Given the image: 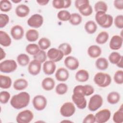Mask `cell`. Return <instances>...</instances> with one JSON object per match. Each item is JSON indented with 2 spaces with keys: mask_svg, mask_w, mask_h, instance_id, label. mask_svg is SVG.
I'll use <instances>...</instances> for the list:
<instances>
[{
  "mask_svg": "<svg viewBox=\"0 0 123 123\" xmlns=\"http://www.w3.org/2000/svg\"><path fill=\"white\" fill-rule=\"evenodd\" d=\"M30 96L26 92H21L13 95L10 100L11 105L14 109L20 110L27 107L30 102Z\"/></svg>",
  "mask_w": 123,
  "mask_h": 123,
  "instance_id": "obj_1",
  "label": "cell"
},
{
  "mask_svg": "<svg viewBox=\"0 0 123 123\" xmlns=\"http://www.w3.org/2000/svg\"><path fill=\"white\" fill-rule=\"evenodd\" d=\"M95 18L97 23L104 28L110 27L113 22V18L111 15L102 11L96 12Z\"/></svg>",
  "mask_w": 123,
  "mask_h": 123,
  "instance_id": "obj_2",
  "label": "cell"
},
{
  "mask_svg": "<svg viewBox=\"0 0 123 123\" xmlns=\"http://www.w3.org/2000/svg\"><path fill=\"white\" fill-rule=\"evenodd\" d=\"M94 82L99 87H106L111 84V78L108 74L98 72L94 77Z\"/></svg>",
  "mask_w": 123,
  "mask_h": 123,
  "instance_id": "obj_3",
  "label": "cell"
},
{
  "mask_svg": "<svg viewBox=\"0 0 123 123\" xmlns=\"http://www.w3.org/2000/svg\"><path fill=\"white\" fill-rule=\"evenodd\" d=\"M17 68L16 62L12 59L6 60L0 63V71L4 73H11L15 71Z\"/></svg>",
  "mask_w": 123,
  "mask_h": 123,
  "instance_id": "obj_4",
  "label": "cell"
},
{
  "mask_svg": "<svg viewBox=\"0 0 123 123\" xmlns=\"http://www.w3.org/2000/svg\"><path fill=\"white\" fill-rule=\"evenodd\" d=\"M72 99L78 109L83 110L86 107L87 101L83 94L78 92H73Z\"/></svg>",
  "mask_w": 123,
  "mask_h": 123,
  "instance_id": "obj_5",
  "label": "cell"
},
{
  "mask_svg": "<svg viewBox=\"0 0 123 123\" xmlns=\"http://www.w3.org/2000/svg\"><path fill=\"white\" fill-rule=\"evenodd\" d=\"M103 104V98L101 95L95 94L89 99L88 109L91 111H95L101 107Z\"/></svg>",
  "mask_w": 123,
  "mask_h": 123,
  "instance_id": "obj_6",
  "label": "cell"
},
{
  "mask_svg": "<svg viewBox=\"0 0 123 123\" xmlns=\"http://www.w3.org/2000/svg\"><path fill=\"white\" fill-rule=\"evenodd\" d=\"M75 111V107L71 102H66L61 106L60 112L64 117H70L74 115Z\"/></svg>",
  "mask_w": 123,
  "mask_h": 123,
  "instance_id": "obj_7",
  "label": "cell"
},
{
  "mask_svg": "<svg viewBox=\"0 0 123 123\" xmlns=\"http://www.w3.org/2000/svg\"><path fill=\"white\" fill-rule=\"evenodd\" d=\"M34 118V114L29 110H25L20 112L16 117L18 123H29Z\"/></svg>",
  "mask_w": 123,
  "mask_h": 123,
  "instance_id": "obj_8",
  "label": "cell"
},
{
  "mask_svg": "<svg viewBox=\"0 0 123 123\" xmlns=\"http://www.w3.org/2000/svg\"><path fill=\"white\" fill-rule=\"evenodd\" d=\"M32 104L34 108L37 111L43 110L47 104V100L43 95H38L35 96L32 100Z\"/></svg>",
  "mask_w": 123,
  "mask_h": 123,
  "instance_id": "obj_9",
  "label": "cell"
},
{
  "mask_svg": "<svg viewBox=\"0 0 123 123\" xmlns=\"http://www.w3.org/2000/svg\"><path fill=\"white\" fill-rule=\"evenodd\" d=\"M44 22L43 16L38 13L32 15L27 20L28 25L33 28H37L41 26Z\"/></svg>",
  "mask_w": 123,
  "mask_h": 123,
  "instance_id": "obj_10",
  "label": "cell"
},
{
  "mask_svg": "<svg viewBox=\"0 0 123 123\" xmlns=\"http://www.w3.org/2000/svg\"><path fill=\"white\" fill-rule=\"evenodd\" d=\"M111 111L107 109L100 110L95 115L96 122L98 123H105L108 122L111 118Z\"/></svg>",
  "mask_w": 123,
  "mask_h": 123,
  "instance_id": "obj_11",
  "label": "cell"
},
{
  "mask_svg": "<svg viewBox=\"0 0 123 123\" xmlns=\"http://www.w3.org/2000/svg\"><path fill=\"white\" fill-rule=\"evenodd\" d=\"M47 55L49 60L55 62L60 61L64 56L63 52L60 49L55 48L50 49L48 51Z\"/></svg>",
  "mask_w": 123,
  "mask_h": 123,
  "instance_id": "obj_12",
  "label": "cell"
},
{
  "mask_svg": "<svg viewBox=\"0 0 123 123\" xmlns=\"http://www.w3.org/2000/svg\"><path fill=\"white\" fill-rule=\"evenodd\" d=\"M41 69V63L34 59L31 61L28 66V71L32 75H37L39 74Z\"/></svg>",
  "mask_w": 123,
  "mask_h": 123,
  "instance_id": "obj_13",
  "label": "cell"
},
{
  "mask_svg": "<svg viewBox=\"0 0 123 123\" xmlns=\"http://www.w3.org/2000/svg\"><path fill=\"white\" fill-rule=\"evenodd\" d=\"M64 63L65 66L70 70H75L79 65V62L78 59L72 56L66 57L64 61Z\"/></svg>",
  "mask_w": 123,
  "mask_h": 123,
  "instance_id": "obj_14",
  "label": "cell"
},
{
  "mask_svg": "<svg viewBox=\"0 0 123 123\" xmlns=\"http://www.w3.org/2000/svg\"><path fill=\"white\" fill-rule=\"evenodd\" d=\"M10 33L14 39L18 40L23 38L24 35V29L20 25H15L11 28Z\"/></svg>",
  "mask_w": 123,
  "mask_h": 123,
  "instance_id": "obj_15",
  "label": "cell"
},
{
  "mask_svg": "<svg viewBox=\"0 0 123 123\" xmlns=\"http://www.w3.org/2000/svg\"><path fill=\"white\" fill-rule=\"evenodd\" d=\"M123 37L119 35L112 36L109 43V47L112 50H118L121 48L123 45Z\"/></svg>",
  "mask_w": 123,
  "mask_h": 123,
  "instance_id": "obj_16",
  "label": "cell"
},
{
  "mask_svg": "<svg viewBox=\"0 0 123 123\" xmlns=\"http://www.w3.org/2000/svg\"><path fill=\"white\" fill-rule=\"evenodd\" d=\"M56 79L60 82H64L68 80L69 77L68 71L63 67L59 68L55 74Z\"/></svg>",
  "mask_w": 123,
  "mask_h": 123,
  "instance_id": "obj_17",
  "label": "cell"
},
{
  "mask_svg": "<svg viewBox=\"0 0 123 123\" xmlns=\"http://www.w3.org/2000/svg\"><path fill=\"white\" fill-rule=\"evenodd\" d=\"M56 68L55 62L51 60L45 61L43 65V72L47 75L52 74L55 72Z\"/></svg>",
  "mask_w": 123,
  "mask_h": 123,
  "instance_id": "obj_18",
  "label": "cell"
},
{
  "mask_svg": "<svg viewBox=\"0 0 123 123\" xmlns=\"http://www.w3.org/2000/svg\"><path fill=\"white\" fill-rule=\"evenodd\" d=\"M15 12L17 16L21 18L25 17L29 14L30 8L26 5L21 4L16 7Z\"/></svg>",
  "mask_w": 123,
  "mask_h": 123,
  "instance_id": "obj_19",
  "label": "cell"
},
{
  "mask_svg": "<svg viewBox=\"0 0 123 123\" xmlns=\"http://www.w3.org/2000/svg\"><path fill=\"white\" fill-rule=\"evenodd\" d=\"M87 52L90 57L95 59L100 56L102 50L98 46L93 45L88 47Z\"/></svg>",
  "mask_w": 123,
  "mask_h": 123,
  "instance_id": "obj_20",
  "label": "cell"
},
{
  "mask_svg": "<svg viewBox=\"0 0 123 123\" xmlns=\"http://www.w3.org/2000/svg\"><path fill=\"white\" fill-rule=\"evenodd\" d=\"M72 3L71 0H53L52 2L53 7L56 9L69 8Z\"/></svg>",
  "mask_w": 123,
  "mask_h": 123,
  "instance_id": "obj_21",
  "label": "cell"
},
{
  "mask_svg": "<svg viewBox=\"0 0 123 123\" xmlns=\"http://www.w3.org/2000/svg\"><path fill=\"white\" fill-rule=\"evenodd\" d=\"M55 85L54 79L51 77L45 78L41 82V86L42 88L46 91H50L52 90Z\"/></svg>",
  "mask_w": 123,
  "mask_h": 123,
  "instance_id": "obj_22",
  "label": "cell"
},
{
  "mask_svg": "<svg viewBox=\"0 0 123 123\" xmlns=\"http://www.w3.org/2000/svg\"><path fill=\"white\" fill-rule=\"evenodd\" d=\"M12 43V39L10 36L5 31H0V44L4 47H7L11 45Z\"/></svg>",
  "mask_w": 123,
  "mask_h": 123,
  "instance_id": "obj_23",
  "label": "cell"
},
{
  "mask_svg": "<svg viewBox=\"0 0 123 123\" xmlns=\"http://www.w3.org/2000/svg\"><path fill=\"white\" fill-rule=\"evenodd\" d=\"M89 77L88 72L84 69L78 70L75 74V78L76 81L80 82H85L87 81Z\"/></svg>",
  "mask_w": 123,
  "mask_h": 123,
  "instance_id": "obj_24",
  "label": "cell"
},
{
  "mask_svg": "<svg viewBox=\"0 0 123 123\" xmlns=\"http://www.w3.org/2000/svg\"><path fill=\"white\" fill-rule=\"evenodd\" d=\"M28 86L27 81L24 78H18L15 80L13 84V87L16 90H23Z\"/></svg>",
  "mask_w": 123,
  "mask_h": 123,
  "instance_id": "obj_25",
  "label": "cell"
},
{
  "mask_svg": "<svg viewBox=\"0 0 123 123\" xmlns=\"http://www.w3.org/2000/svg\"><path fill=\"white\" fill-rule=\"evenodd\" d=\"M12 84V81L10 77L2 74L0 75V87L2 89L9 88Z\"/></svg>",
  "mask_w": 123,
  "mask_h": 123,
  "instance_id": "obj_26",
  "label": "cell"
},
{
  "mask_svg": "<svg viewBox=\"0 0 123 123\" xmlns=\"http://www.w3.org/2000/svg\"><path fill=\"white\" fill-rule=\"evenodd\" d=\"M38 37L39 33L36 29H29L25 33V38L29 42H35L37 40Z\"/></svg>",
  "mask_w": 123,
  "mask_h": 123,
  "instance_id": "obj_27",
  "label": "cell"
},
{
  "mask_svg": "<svg viewBox=\"0 0 123 123\" xmlns=\"http://www.w3.org/2000/svg\"><path fill=\"white\" fill-rule=\"evenodd\" d=\"M120 94L116 91H112L108 94L107 97V101L111 104L113 105L117 103L120 100Z\"/></svg>",
  "mask_w": 123,
  "mask_h": 123,
  "instance_id": "obj_28",
  "label": "cell"
},
{
  "mask_svg": "<svg viewBox=\"0 0 123 123\" xmlns=\"http://www.w3.org/2000/svg\"><path fill=\"white\" fill-rule=\"evenodd\" d=\"M95 65L98 70H105L109 67V62L105 58L100 57L97 59Z\"/></svg>",
  "mask_w": 123,
  "mask_h": 123,
  "instance_id": "obj_29",
  "label": "cell"
},
{
  "mask_svg": "<svg viewBox=\"0 0 123 123\" xmlns=\"http://www.w3.org/2000/svg\"><path fill=\"white\" fill-rule=\"evenodd\" d=\"M84 27L86 31L89 34H93L95 33L98 28L96 23L92 20L87 21Z\"/></svg>",
  "mask_w": 123,
  "mask_h": 123,
  "instance_id": "obj_30",
  "label": "cell"
},
{
  "mask_svg": "<svg viewBox=\"0 0 123 123\" xmlns=\"http://www.w3.org/2000/svg\"><path fill=\"white\" fill-rule=\"evenodd\" d=\"M80 13L84 16H88L93 12V9L89 3H86L78 9Z\"/></svg>",
  "mask_w": 123,
  "mask_h": 123,
  "instance_id": "obj_31",
  "label": "cell"
},
{
  "mask_svg": "<svg viewBox=\"0 0 123 123\" xmlns=\"http://www.w3.org/2000/svg\"><path fill=\"white\" fill-rule=\"evenodd\" d=\"M109 38V35L106 31H101L98 34L96 38V42L98 44H104L106 43Z\"/></svg>",
  "mask_w": 123,
  "mask_h": 123,
  "instance_id": "obj_32",
  "label": "cell"
},
{
  "mask_svg": "<svg viewBox=\"0 0 123 123\" xmlns=\"http://www.w3.org/2000/svg\"><path fill=\"white\" fill-rule=\"evenodd\" d=\"M17 62L21 66H25L30 62V58L26 54L21 53L17 57Z\"/></svg>",
  "mask_w": 123,
  "mask_h": 123,
  "instance_id": "obj_33",
  "label": "cell"
},
{
  "mask_svg": "<svg viewBox=\"0 0 123 123\" xmlns=\"http://www.w3.org/2000/svg\"><path fill=\"white\" fill-rule=\"evenodd\" d=\"M113 121L115 123H122L123 122V107L121 105L120 108L115 111L112 117Z\"/></svg>",
  "mask_w": 123,
  "mask_h": 123,
  "instance_id": "obj_34",
  "label": "cell"
},
{
  "mask_svg": "<svg viewBox=\"0 0 123 123\" xmlns=\"http://www.w3.org/2000/svg\"><path fill=\"white\" fill-rule=\"evenodd\" d=\"M40 50L37 44L35 43H30L27 45L25 48V50L26 52L31 55H35Z\"/></svg>",
  "mask_w": 123,
  "mask_h": 123,
  "instance_id": "obj_35",
  "label": "cell"
},
{
  "mask_svg": "<svg viewBox=\"0 0 123 123\" xmlns=\"http://www.w3.org/2000/svg\"><path fill=\"white\" fill-rule=\"evenodd\" d=\"M69 21L73 25H78L82 21V16L78 13H73L71 14V17Z\"/></svg>",
  "mask_w": 123,
  "mask_h": 123,
  "instance_id": "obj_36",
  "label": "cell"
},
{
  "mask_svg": "<svg viewBox=\"0 0 123 123\" xmlns=\"http://www.w3.org/2000/svg\"><path fill=\"white\" fill-rule=\"evenodd\" d=\"M38 45L41 50L48 49L51 45V42L49 39L47 37L41 38L38 42Z\"/></svg>",
  "mask_w": 123,
  "mask_h": 123,
  "instance_id": "obj_37",
  "label": "cell"
},
{
  "mask_svg": "<svg viewBox=\"0 0 123 123\" xmlns=\"http://www.w3.org/2000/svg\"><path fill=\"white\" fill-rule=\"evenodd\" d=\"M71 14L70 12L67 10H61L57 13V17L60 21H68L70 19Z\"/></svg>",
  "mask_w": 123,
  "mask_h": 123,
  "instance_id": "obj_38",
  "label": "cell"
},
{
  "mask_svg": "<svg viewBox=\"0 0 123 123\" xmlns=\"http://www.w3.org/2000/svg\"><path fill=\"white\" fill-rule=\"evenodd\" d=\"M12 8V4L10 0H1L0 1V10L2 12H8Z\"/></svg>",
  "mask_w": 123,
  "mask_h": 123,
  "instance_id": "obj_39",
  "label": "cell"
},
{
  "mask_svg": "<svg viewBox=\"0 0 123 123\" xmlns=\"http://www.w3.org/2000/svg\"><path fill=\"white\" fill-rule=\"evenodd\" d=\"M58 49L63 52L64 56L68 55L72 51L71 46L68 43H62L59 46Z\"/></svg>",
  "mask_w": 123,
  "mask_h": 123,
  "instance_id": "obj_40",
  "label": "cell"
},
{
  "mask_svg": "<svg viewBox=\"0 0 123 123\" xmlns=\"http://www.w3.org/2000/svg\"><path fill=\"white\" fill-rule=\"evenodd\" d=\"M123 56L118 52L114 51L111 52L109 56V62L113 64H116Z\"/></svg>",
  "mask_w": 123,
  "mask_h": 123,
  "instance_id": "obj_41",
  "label": "cell"
},
{
  "mask_svg": "<svg viewBox=\"0 0 123 123\" xmlns=\"http://www.w3.org/2000/svg\"><path fill=\"white\" fill-rule=\"evenodd\" d=\"M67 85L63 83H59L55 87L56 93L59 95H62L66 93L68 91Z\"/></svg>",
  "mask_w": 123,
  "mask_h": 123,
  "instance_id": "obj_42",
  "label": "cell"
},
{
  "mask_svg": "<svg viewBox=\"0 0 123 123\" xmlns=\"http://www.w3.org/2000/svg\"><path fill=\"white\" fill-rule=\"evenodd\" d=\"M94 9L96 12L102 11L106 12L108 10V6L105 2L103 1H98L95 4Z\"/></svg>",
  "mask_w": 123,
  "mask_h": 123,
  "instance_id": "obj_43",
  "label": "cell"
},
{
  "mask_svg": "<svg viewBox=\"0 0 123 123\" xmlns=\"http://www.w3.org/2000/svg\"><path fill=\"white\" fill-rule=\"evenodd\" d=\"M33 58L34 59L39 61L42 63L46 61L47 55L46 52L44 50L40 49L37 53L33 56Z\"/></svg>",
  "mask_w": 123,
  "mask_h": 123,
  "instance_id": "obj_44",
  "label": "cell"
},
{
  "mask_svg": "<svg viewBox=\"0 0 123 123\" xmlns=\"http://www.w3.org/2000/svg\"><path fill=\"white\" fill-rule=\"evenodd\" d=\"M114 82L119 85H122L123 83V71L122 70L117 71L113 76Z\"/></svg>",
  "mask_w": 123,
  "mask_h": 123,
  "instance_id": "obj_45",
  "label": "cell"
},
{
  "mask_svg": "<svg viewBox=\"0 0 123 123\" xmlns=\"http://www.w3.org/2000/svg\"><path fill=\"white\" fill-rule=\"evenodd\" d=\"M11 97L10 94L6 91H1L0 93V102L2 104H6L9 100Z\"/></svg>",
  "mask_w": 123,
  "mask_h": 123,
  "instance_id": "obj_46",
  "label": "cell"
},
{
  "mask_svg": "<svg viewBox=\"0 0 123 123\" xmlns=\"http://www.w3.org/2000/svg\"><path fill=\"white\" fill-rule=\"evenodd\" d=\"M10 18L9 16L5 13L0 14V28L4 27L9 22Z\"/></svg>",
  "mask_w": 123,
  "mask_h": 123,
  "instance_id": "obj_47",
  "label": "cell"
},
{
  "mask_svg": "<svg viewBox=\"0 0 123 123\" xmlns=\"http://www.w3.org/2000/svg\"><path fill=\"white\" fill-rule=\"evenodd\" d=\"M114 23L116 27L119 29L123 28V16L122 14L117 15L114 20Z\"/></svg>",
  "mask_w": 123,
  "mask_h": 123,
  "instance_id": "obj_48",
  "label": "cell"
},
{
  "mask_svg": "<svg viewBox=\"0 0 123 123\" xmlns=\"http://www.w3.org/2000/svg\"><path fill=\"white\" fill-rule=\"evenodd\" d=\"M96 122L95 116L93 114H87L83 119V123H94Z\"/></svg>",
  "mask_w": 123,
  "mask_h": 123,
  "instance_id": "obj_49",
  "label": "cell"
},
{
  "mask_svg": "<svg viewBox=\"0 0 123 123\" xmlns=\"http://www.w3.org/2000/svg\"><path fill=\"white\" fill-rule=\"evenodd\" d=\"M84 90L85 96H88L92 95L94 92V87L89 85H84Z\"/></svg>",
  "mask_w": 123,
  "mask_h": 123,
  "instance_id": "obj_50",
  "label": "cell"
},
{
  "mask_svg": "<svg viewBox=\"0 0 123 123\" xmlns=\"http://www.w3.org/2000/svg\"><path fill=\"white\" fill-rule=\"evenodd\" d=\"M113 5L114 7L119 10L123 9V0H116L113 1Z\"/></svg>",
  "mask_w": 123,
  "mask_h": 123,
  "instance_id": "obj_51",
  "label": "cell"
},
{
  "mask_svg": "<svg viewBox=\"0 0 123 123\" xmlns=\"http://www.w3.org/2000/svg\"><path fill=\"white\" fill-rule=\"evenodd\" d=\"M87 3H89V0H76L74 1V5L76 8L78 9L81 6Z\"/></svg>",
  "mask_w": 123,
  "mask_h": 123,
  "instance_id": "obj_52",
  "label": "cell"
},
{
  "mask_svg": "<svg viewBox=\"0 0 123 123\" xmlns=\"http://www.w3.org/2000/svg\"><path fill=\"white\" fill-rule=\"evenodd\" d=\"M49 2V0H37V2L40 5L44 6L47 5Z\"/></svg>",
  "mask_w": 123,
  "mask_h": 123,
  "instance_id": "obj_53",
  "label": "cell"
},
{
  "mask_svg": "<svg viewBox=\"0 0 123 123\" xmlns=\"http://www.w3.org/2000/svg\"><path fill=\"white\" fill-rule=\"evenodd\" d=\"M0 61H1L2 59L5 58V57L6 56V53L2 48H0Z\"/></svg>",
  "mask_w": 123,
  "mask_h": 123,
  "instance_id": "obj_54",
  "label": "cell"
},
{
  "mask_svg": "<svg viewBox=\"0 0 123 123\" xmlns=\"http://www.w3.org/2000/svg\"><path fill=\"white\" fill-rule=\"evenodd\" d=\"M123 57H122L121 58V59H120L119 62L116 64V65L117 67H118L120 68H123Z\"/></svg>",
  "mask_w": 123,
  "mask_h": 123,
  "instance_id": "obj_55",
  "label": "cell"
},
{
  "mask_svg": "<svg viewBox=\"0 0 123 123\" xmlns=\"http://www.w3.org/2000/svg\"><path fill=\"white\" fill-rule=\"evenodd\" d=\"M12 1L13 2H14V3H19L20 2H21V0H12Z\"/></svg>",
  "mask_w": 123,
  "mask_h": 123,
  "instance_id": "obj_56",
  "label": "cell"
}]
</instances>
